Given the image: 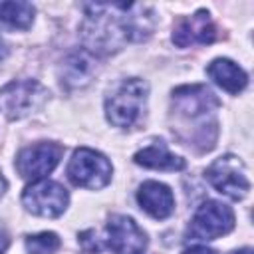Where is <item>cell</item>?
I'll return each instance as SVG.
<instances>
[{"mask_svg":"<svg viewBox=\"0 0 254 254\" xmlns=\"http://www.w3.org/2000/svg\"><path fill=\"white\" fill-rule=\"evenodd\" d=\"M173 105H175L177 115L183 121L190 123L196 119H202V121H206L208 117L214 119L212 113L220 105V101L206 85L194 83V85L177 87L173 91Z\"/></svg>","mask_w":254,"mask_h":254,"instance_id":"9","label":"cell"},{"mask_svg":"<svg viewBox=\"0 0 254 254\" xmlns=\"http://www.w3.org/2000/svg\"><path fill=\"white\" fill-rule=\"evenodd\" d=\"M85 20L81 24V38L93 54H113L125 42L145 40L153 30V12L145 4L113 2V4H85Z\"/></svg>","mask_w":254,"mask_h":254,"instance_id":"1","label":"cell"},{"mask_svg":"<svg viewBox=\"0 0 254 254\" xmlns=\"http://www.w3.org/2000/svg\"><path fill=\"white\" fill-rule=\"evenodd\" d=\"M234 228V212L230 206L218 200L202 202L189 226L190 240H214L228 234Z\"/></svg>","mask_w":254,"mask_h":254,"instance_id":"6","label":"cell"},{"mask_svg":"<svg viewBox=\"0 0 254 254\" xmlns=\"http://www.w3.org/2000/svg\"><path fill=\"white\" fill-rule=\"evenodd\" d=\"M206 181L222 194L232 200H240L250 190V181L246 177V167L236 155H222L210 163L204 173Z\"/></svg>","mask_w":254,"mask_h":254,"instance_id":"4","label":"cell"},{"mask_svg":"<svg viewBox=\"0 0 254 254\" xmlns=\"http://www.w3.org/2000/svg\"><path fill=\"white\" fill-rule=\"evenodd\" d=\"M105 246L113 254H143L147 236L139 224L125 214H113L105 228Z\"/></svg>","mask_w":254,"mask_h":254,"instance_id":"10","label":"cell"},{"mask_svg":"<svg viewBox=\"0 0 254 254\" xmlns=\"http://www.w3.org/2000/svg\"><path fill=\"white\" fill-rule=\"evenodd\" d=\"M48 89L36 79H16L0 89V109L10 119H22L48 101Z\"/></svg>","mask_w":254,"mask_h":254,"instance_id":"3","label":"cell"},{"mask_svg":"<svg viewBox=\"0 0 254 254\" xmlns=\"http://www.w3.org/2000/svg\"><path fill=\"white\" fill-rule=\"evenodd\" d=\"M91 69L93 67H91V60L87 58V54L85 52H75L64 62V71H62L64 79L62 81H65L69 85H75V87L83 85V83L89 81Z\"/></svg>","mask_w":254,"mask_h":254,"instance_id":"16","label":"cell"},{"mask_svg":"<svg viewBox=\"0 0 254 254\" xmlns=\"http://www.w3.org/2000/svg\"><path fill=\"white\" fill-rule=\"evenodd\" d=\"M4 190H6V179H4V175L0 173V196L4 194Z\"/></svg>","mask_w":254,"mask_h":254,"instance_id":"20","label":"cell"},{"mask_svg":"<svg viewBox=\"0 0 254 254\" xmlns=\"http://www.w3.org/2000/svg\"><path fill=\"white\" fill-rule=\"evenodd\" d=\"M34 12L30 2H0V26L8 30H28L34 22Z\"/></svg>","mask_w":254,"mask_h":254,"instance_id":"15","label":"cell"},{"mask_svg":"<svg viewBox=\"0 0 254 254\" xmlns=\"http://www.w3.org/2000/svg\"><path fill=\"white\" fill-rule=\"evenodd\" d=\"M69 194L67 190L56 183V181H34L30 187H26L24 194H22V202L24 206L36 214V216H44V218H56L60 216L65 206H67Z\"/></svg>","mask_w":254,"mask_h":254,"instance_id":"7","label":"cell"},{"mask_svg":"<svg viewBox=\"0 0 254 254\" xmlns=\"http://www.w3.org/2000/svg\"><path fill=\"white\" fill-rule=\"evenodd\" d=\"M206 73L216 85H220L228 93H238L248 83V75L244 73V69L226 58H218V60L210 62L206 67Z\"/></svg>","mask_w":254,"mask_h":254,"instance_id":"13","label":"cell"},{"mask_svg":"<svg viewBox=\"0 0 254 254\" xmlns=\"http://www.w3.org/2000/svg\"><path fill=\"white\" fill-rule=\"evenodd\" d=\"M64 155V147L60 143H36L26 149H22L16 157V171L20 173L22 179L28 181H42L48 177L60 163Z\"/></svg>","mask_w":254,"mask_h":254,"instance_id":"8","label":"cell"},{"mask_svg":"<svg viewBox=\"0 0 254 254\" xmlns=\"http://www.w3.org/2000/svg\"><path fill=\"white\" fill-rule=\"evenodd\" d=\"M232 254H252V250H250V248H242V250H238V252H232Z\"/></svg>","mask_w":254,"mask_h":254,"instance_id":"21","label":"cell"},{"mask_svg":"<svg viewBox=\"0 0 254 254\" xmlns=\"http://www.w3.org/2000/svg\"><path fill=\"white\" fill-rule=\"evenodd\" d=\"M183 254H218V252L212 248H206V246H192V248L185 250Z\"/></svg>","mask_w":254,"mask_h":254,"instance_id":"18","label":"cell"},{"mask_svg":"<svg viewBox=\"0 0 254 254\" xmlns=\"http://www.w3.org/2000/svg\"><path fill=\"white\" fill-rule=\"evenodd\" d=\"M60 248V238L54 232H40L26 238L28 254H54Z\"/></svg>","mask_w":254,"mask_h":254,"instance_id":"17","label":"cell"},{"mask_svg":"<svg viewBox=\"0 0 254 254\" xmlns=\"http://www.w3.org/2000/svg\"><path fill=\"white\" fill-rule=\"evenodd\" d=\"M149 87L139 77H129L119 83V87L107 97L105 101V113L111 125L127 129L135 125V121L141 117L145 103H147Z\"/></svg>","mask_w":254,"mask_h":254,"instance_id":"2","label":"cell"},{"mask_svg":"<svg viewBox=\"0 0 254 254\" xmlns=\"http://www.w3.org/2000/svg\"><path fill=\"white\" fill-rule=\"evenodd\" d=\"M0 254H2V248H0Z\"/></svg>","mask_w":254,"mask_h":254,"instance_id":"22","label":"cell"},{"mask_svg":"<svg viewBox=\"0 0 254 254\" xmlns=\"http://www.w3.org/2000/svg\"><path fill=\"white\" fill-rule=\"evenodd\" d=\"M8 56V48H6V44H4V40L0 38V60H4Z\"/></svg>","mask_w":254,"mask_h":254,"instance_id":"19","label":"cell"},{"mask_svg":"<svg viewBox=\"0 0 254 254\" xmlns=\"http://www.w3.org/2000/svg\"><path fill=\"white\" fill-rule=\"evenodd\" d=\"M139 206L153 218L163 220L175 210V196L171 189L159 181H145L137 190Z\"/></svg>","mask_w":254,"mask_h":254,"instance_id":"12","label":"cell"},{"mask_svg":"<svg viewBox=\"0 0 254 254\" xmlns=\"http://www.w3.org/2000/svg\"><path fill=\"white\" fill-rule=\"evenodd\" d=\"M67 177L75 187L101 189L111 181V163L105 155L81 147L73 153L67 165Z\"/></svg>","mask_w":254,"mask_h":254,"instance_id":"5","label":"cell"},{"mask_svg":"<svg viewBox=\"0 0 254 254\" xmlns=\"http://www.w3.org/2000/svg\"><path fill=\"white\" fill-rule=\"evenodd\" d=\"M133 161L145 169H159V171H183L185 169V159L173 155L165 143H153L143 147L141 151L135 153Z\"/></svg>","mask_w":254,"mask_h":254,"instance_id":"14","label":"cell"},{"mask_svg":"<svg viewBox=\"0 0 254 254\" xmlns=\"http://www.w3.org/2000/svg\"><path fill=\"white\" fill-rule=\"evenodd\" d=\"M216 38V28L206 10H196L194 14L183 18L173 30V42L179 48H189L194 44H212Z\"/></svg>","mask_w":254,"mask_h":254,"instance_id":"11","label":"cell"}]
</instances>
